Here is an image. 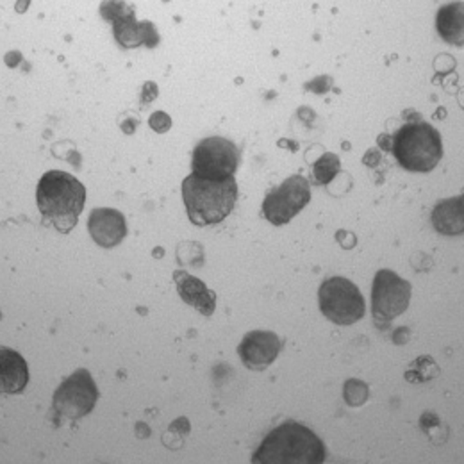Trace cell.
<instances>
[{
    "mask_svg": "<svg viewBox=\"0 0 464 464\" xmlns=\"http://www.w3.org/2000/svg\"><path fill=\"white\" fill-rule=\"evenodd\" d=\"M182 198L188 218L195 226H215L229 217L237 200V184L234 177L209 179L189 174L182 180Z\"/></svg>",
    "mask_w": 464,
    "mask_h": 464,
    "instance_id": "obj_1",
    "label": "cell"
},
{
    "mask_svg": "<svg viewBox=\"0 0 464 464\" xmlns=\"http://www.w3.org/2000/svg\"><path fill=\"white\" fill-rule=\"evenodd\" d=\"M325 461L322 440L307 427L286 421L276 427L252 456L256 464H320Z\"/></svg>",
    "mask_w": 464,
    "mask_h": 464,
    "instance_id": "obj_2",
    "label": "cell"
},
{
    "mask_svg": "<svg viewBox=\"0 0 464 464\" xmlns=\"http://www.w3.org/2000/svg\"><path fill=\"white\" fill-rule=\"evenodd\" d=\"M86 188L75 175L51 170L38 182V209L59 232H70L84 209Z\"/></svg>",
    "mask_w": 464,
    "mask_h": 464,
    "instance_id": "obj_3",
    "label": "cell"
},
{
    "mask_svg": "<svg viewBox=\"0 0 464 464\" xmlns=\"http://www.w3.org/2000/svg\"><path fill=\"white\" fill-rule=\"evenodd\" d=\"M392 150L407 172L429 174L443 158L441 134L427 121H411L393 136Z\"/></svg>",
    "mask_w": 464,
    "mask_h": 464,
    "instance_id": "obj_4",
    "label": "cell"
},
{
    "mask_svg": "<svg viewBox=\"0 0 464 464\" xmlns=\"http://www.w3.org/2000/svg\"><path fill=\"white\" fill-rule=\"evenodd\" d=\"M318 302L324 316L338 325L359 322L366 311L361 291L345 277H331L324 281L318 291Z\"/></svg>",
    "mask_w": 464,
    "mask_h": 464,
    "instance_id": "obj_5",
    "label": "cell"
},
{
    "mask_svg": "<svg viewBox=\"0 0 464 464\" xmlns=\"http://www.w3.org/2000/svg\"><path fill=\"white\" fill-rule=\"evenodd\" d=\"M311 200L309 180L302 175H291L279 188L272 189L263 200V215L274 226L291 222Z\"/></svg>",
    "mask_w": 464,
    "mask_h": 464,
    "instance_id": "obj_6",
    "label": "cell"
},
{
    "mask_svg": "<svg viewBox=\"0 0 464 464\" xmlns=\"http://www.w3.org/2000/svg\"><path fill=\"white\" fill-rule=\"evenodd\" d=\"M239 165L237 147L220 136L202 140L191 158V174L209 179H229Z\"/></svg>",
    "mask_w": 464,
    "mask_h": 464,
    "instance_id": "obj_7",
    "label": "cell"
},
{
    "mask_svg": "<svg viewBox=\"0 0 464 464\" xmlns=\"http://www.w3.org/2000/svg\"><path fill=\"white\" fill-rule=\"evenodd\" d=\"M99 399V390L88 370L73 372L64 382H61L54 393V409L59 416L68 420H79L93 411Z\"/></svg>",
    "mask_w": 464,
    "mask_h": 464,
    "instance_id": "obj_8",
    "label": "cell"
},
{
    "mask_svg": "<svg viewBox=\"0 0 464 464\" xmlns=\"http://www.w3.org/2000/svg\"><path fill=\"white\" fill-rule=\"evenodd\" d=\"M411 285L392 270H379L372 288V311L379 322H392L406 313Z\"/></svg>",
    "mask_w": 464,
    "mask_h": 464,
    "instance_id": "obj_9",
    "label": "cell"
},
{
    "mask_svg": "<svg viewBox=\"0 0 464 464\" xmlns=\"http://www.w3.org/2000/svg\"><path fill=\"white\" fill-rule=\"evenodd\" d=\"M281 352V340L268 331L248 333L237 347L243 364L250 370H266Z\"/></svg>",
    "mask_w": 464,
    "mask_h": 464,
    "instance_id": "obj_10",
    "label": "cell"
},
{
    "mask_svg": "<svg viewBox=\"0 0 464 464\" xmlns=\"http://www.w3.org/2000/svg\"><path fill=\"white\" fill-rule=\"evenodd\" d=\"M88 231L97 245L104 248H113L123 241L127 234L125 217L120 211L110 208L95 209L90 215Z\"/></svg>",
    "mask_w": 464,
    "mask_h": 464,
    "instance_id": "obj_11",
    "label": "cell"
},
{
    "mask_svg": "<svg viewBox=\"0 0 464 464\" xmlns=\"http://www.w3.org/2000/svg\"><path fill=\"white\" fill-rule=\"evenodd\" d=\"M174 281L179 295L182 296V300L186 304L193 305L204 316L213 314L215 305H217V293L215 291L208 290V286L202 281L188 276L186 272H175Z\"/></svg>",
    "mask_w": 464,
    "mask_h": 464,
    "instance_id": "obj_12",
    "label": "cell"
},
{
    "mask_svg": "<svg viewBox=\"0 0 464 464\" xmlns=\"http://www.w3.org/2000/svg\"><path fill=\"white\" fill-rule=\"evenodd\" d=\"M0 373H2V392L14 395L22 393L24 388L27 386L29 381V372H27V362L20 353H16L11 348H2L0 350Z\"/></svg>",
    "mask_w": 464,
    "mask_h": 464,
    "instance_id": "obj_13",
    "label": "cell"
},
{
    "mask_svg": "<svg viewBox=\"0 0 464 464\" xmlns=\"http://www.w3.org/2000/svg\"><path fill=\"white\" fill-rule=\"evenodd\" d=\"M432 226L441 234H463V195L438 202L432 211Z\"/></svg>",
    "mask_w": 464,
    "mask_h": 464,
    "instance_id": "obj_14",
    "label": "cell"
},
{
    "mask_svg": "<svg viewBox=\"0 0 464 464\" xmlns=\"http://www.w3.org/2000/svg\"><path fill=\"white\" fill-rule=\"evenodd\" d=\"M152 27V24H147V22H143V24H138L136 20H134V14H129V16H116L115 22V31H116V40L123 45V47H138V45H141V44H147V45H150V42H149V34H152V36H158L156 34V31L154 33H145L147 29H150Z\"/></svg>",
    "mask_w": 464,
    "mask_h": 464,
    "instance_id": "obj_15",
    "label": "cell"
},
{
    "mask_svg": "<svg viewBox=\"0 0 464 464\" xmlns=\"http://www.w3.org/2000/svg\"><path fill=\"white\" fill-rule=\"evenodd\" d=\"M438 31L443 40L454 45H463V5H443L438 13Z\"/></svg>",
    "mask_w": 464,
    "mask_h": 464,
    "instance_id": "obj_16",
    "label": "cell"
},
{
    "mask_svg": "<svg viewBox=\"0 0 464 464\" xmlns=\"http://www.w3.org/2000/svg\"><path fill=\"white\" fill-rule=\"evenodd\" d=\"M342 170V163H340V158L333 152H327L324 154L313 167V175H314V182L316 184H329L336 175L340 174Z\"/></svg>",
    "mask_w": 464,
    "mask_h": 464,
    "instance_id": "obj_17",
    "label": "cell"
},
{
    "mask_svg": "<svg viewBox=\"0 0 464 464\" xmlns=\"http://www.w3.org/2000/svg\"><path fill=\"white\" fill-rule=\"evenodd\" d=\"M362 382H357V381H350L348 384H345V401H347L350 406H362L366 397H368V390L366 386L361 388Z\"/></svg>",
    "mask_w": 464,
    "mask_h": 464,
    "instance_id": "obj_18",
    "label": "cell"
},
{
    "mask_svg": "<svg viewBox=\"0 0 464 464\" xmlns=\"http://www.w3.org/2000/svg\"><path fill=\"white\" fill-rule=\"evenodd\" d=\"M170 125H172V121H170L169 115H165V113H154L152 118H150V127H152L154 130H158V132L169 130Z\"/></svg>",
    "mask_w": 464,
    "mask_h": 464,
    "instance_id": "obj_19",
    "label": "cell"
}]
</instances>
